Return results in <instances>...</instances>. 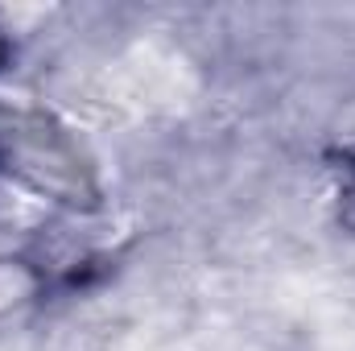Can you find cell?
<instances>
[{"label":"cell","mask_w":355,"mask_h":351,"mask_svg":"<svg viewBox=\"0 0 355 351\" xmlns=\"http://www.w3.org/2000/svg\"><path fill=\"white\" fill-rule=\"evenodd\" d=\"M0 182L79 215L103 198L79 137L58 116L21 103H0Z\"/></svg>","instance_id":"6da1fadb"},{"label":"cell","mask_w":355,"mask_h":351,"mask_svg":"<svg viewBox=\"0 0 355 351\" xmlns=\"http://www.w3.org/2000/svg\"><path fill=\"white\" fill-rule=\"evenodd\" d=\"M37 285H42V277H37V268H33V264L0 261V310H8V306H17V302L33 298V293H37Z\"/></svg>","instance_id":"7a4b0ae2"},{"label":"cell","mask_w":355,"mask_h":351,"mask_svg":"<svg viewBox=\"0 0 355 351\" xmlns=\"http://www.w3.org/2000/svg\"><path fill=\"white\" fill-rule=\"evenodd\" d=\"M8 50H12V46H8V33H4V25H0V67L8 62Z\"/></svg>","instance_id":"3957f363"}]
</instances>
